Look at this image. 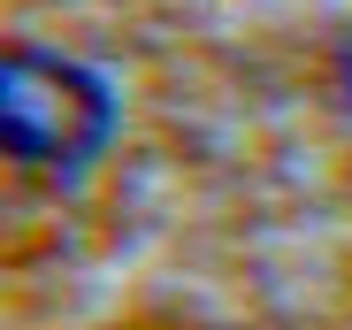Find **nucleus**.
Listing matches in <instances>:
<instances>
[{
  "label": "nucleus",
  "instance_id": "obj_2",
  "mask_svg": "<svg viewBox=\"0 0 352 330\" xmlns=\"http://www.w3.org/2000/svg\"><path fill=\"white\" fill-rule=\"evenodd\" d=\"M344 100H352V46H344Z\"/></svg>",
  "mask_w": 352,
  "mask_h": 330
},
{
  "label": "nucleus",
  "instance_id": "obj_1",
  "mask_svg": "<svg viewBox=\"0 0 352 330\" xmlns=\"http://www.w3.org/2000/svg\"><path fill=\"white\" fill-rule=\"evenodd\" d=\"M0 131L31 169H77L107 138V92L62 54H8L0 70Z\"/></svg>",
  "mask_w": 352,
  "mask_h": 330
}]
</instances>
